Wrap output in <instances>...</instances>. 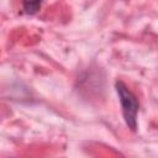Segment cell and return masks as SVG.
Returning a JSON list of instances; mask_svg holds the SVG:
<instances>
[{
  "label": "cell",
  "mask_w": 158,
  "mask_h": 158,
  "mask_svg": "<svg viewBox=\"0 0 158 158\" xmlns=\"http://www.w3.org/2000/svg\"><path fill=\"white\" fill-rule=\"evenodd\" d=\"M42 1L43 0H22V6H23L25 12L28 15L36 14L41 7Z\"/></svg>",
  "instance_id": "obj_2"
},
{
  "label": "cell",
  "mask_w": 158,
  "mask_h": 158,
  "mask_svg": "<svg viewBox=\"0 0 158 158\" xmlns=\"http://www.w3.org/2000/svg\"><path fill=\"white\" fill-rule=\"evenodd\" d=\"M115 86H116V91L120 98V102L122 106V114H123L126 125L131 130L135 131L137 127V112H138L137 98L122 81H116Z\"/></svg>",
  "instance_id": "obj_1"
}]
</instances>
